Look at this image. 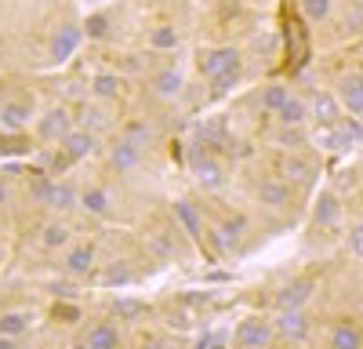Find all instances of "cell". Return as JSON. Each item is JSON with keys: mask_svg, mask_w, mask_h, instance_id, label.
<instances>
[{"mask_svg": "<svg viewBox=\"0 0 363 349\" xmlns=\"http://www.w3.org/2000/svg\"><path fill=\"white\" fill-rule=\"evenodd\" d=\"M269 338H272V324H269V320H262V316L240 320L236 331H233V342L240 349H262V345H269Z\"/></svg>", "mask_w": 363, "mask_h": 349, "instance_id": "obj_1", "label": "cell"}, {"mask_svg": "<svg viewBox=\"0 0 363 349\" xmlns=\"http://www.w3.org/2000/svg\"><path fill=\"white\" fill-rule=\"evenodd\" d=\"M236 58H240V51H233V48H211V51L200 58V73L211 80L215 73H222L225 66H233Z\"/></svg>", "mask_w": 363, "mask_h": 349, "instance_id": "obj_2", "label": "cell"}, {"mask_svg": "<svg viewBox=\"0 0 363 349\" xmlns=\"http://www.w3.org/2000/svg\"><path fill=\"white\" fill-rule=\"evenodd\" d=\"M338 99L349 109V116H363V80L359 77H345L338 87Z\"/></svg>", "mask_w": 363, "mask_h": 349, "instance_id": "obj_3", "label": "cell"}, {"mask_svg": "<svg viewBox=\"0 0 363 349\" xmlns=\"http://www.w3.org/2000/svg\"><path fill=\"white\" fill-rule=\"evenodd\" d=\"M313 113H316L320 128H335V124L342 121V106H338V99H335V95H327V92H320V95H316Z\"/></svg>", "mask_w": 363, "mask_h": 349, "instance_id": "obj_4", "label": "cell"}, {"mask_svg": "<svg viewBox=\"0 0 363 349\" xmlns=\"http://www.w3.org/2000/svg\"><path fill=\"white\" fill-rule=\"evenodd\" d=\"M29 328H33V313H26V309H11V313H0V335H26Z\"/></svg>", "mask_w": 363, "mask_h": 349, "instance_id": "obj_5", "label": "cell"}, {"mask_svg": "<svg viewBox=\"0 0 363 349\" xmlns=\"http://www.w3.org/2000/svg\"><path fill=\"white\" fill-rule=\"evenodd\" d=\"M330 349H363V335L352 320H342V324L330 331Z\"/></svg>", "mask_w": 363, "mask_h": 349, "instance_id": "obj_6", "label": "cell"}, {"mask_svg": "<svg viewBox=\"0 0 363 349\" xmlns=\"http://www.w3.org/2000/svg\"><path fill=\"white\" fill-rule=\"evenodd\" d=\"M309 295H313V280L301 277V280H294V284H287V287L280 291V309H298Z\"/></svg>", "mask_w": 363, "mask_h": 349, "instance_id": "obj_7", "label": "cell"}, {"mask_svg": "<svg viewBox=\"0 0 363 349\" xmlns=\"http://www.w3.org/2000/svg\"><path fill=\"white\" fill-rule=\"evenodd\" d=\"M66 135H69V116H66V109H51L44 121H40V138L55 142V138H66Z\"/></svg>", "mask_w": 363, "mask_h": 349, "instance_id": "obj_8", "label": "cell"}, {"mask_svg": "<svg viewBox=\"0 0 363 349\" xmlns=\"http://www.w3.org/2000/svg\"><path fill=\"white\" fill-rule=\"evenodd\" d=\"M87 345H91V349H116V345H120V331H116V324H109V320L95 324V328L87 331Z\"/></svg>", "mask_w": 363, "mask_h": 349, "instance_id": "obj_9", "label": "cell"}, {"mask_svg": "<svg viewBox=\"0 0 363 349\" xmlns=\"http://www.w3.org/2000/svg\"><path fill=\"white\" fill-rule=\"evenodd\" d=\"M306 116H309V109H306V102H301V99H287L280 109H277V121L284 124V128H301V124H306Z\"/></svg>", "mask_w": 363, "mask_h": 349, "instance_id": "obj_10", "label": "cell"}, {"mask_svg": "<svg viewBox=\"0 0 363 349\" xmlns=\"http://www.w3.org/2000/svg\"><path fill=\"white\" fill-rule=\"evenodd\" d=\"M277 328H280L287 338H306V335H309V324H306V316H301L298 309H280Z\"/></svg>", "mask_w": 363, "mask_h": 349, "instance_id": "obj_11", "label": "cell"}, {"mask_svg": "<svg viewBox=\"0 0 363 349\" xmlns=\"http://www.w3.org/2000/svg\"><path fill=\"white\" fill-rule=\"evenodd\" d=\"M77 44H80V29L66 26L62 33L55 37V44H51V58H55V62H66V58L77 51Z\"/></svg>", "mask_w": 363, "mask_h": 349, "instance_id": "obj_12", "label": "cell"}, {"mask_svg": "<svg viewBox=\"0 0 363 349\" xmlns=\"http://www.w3.org/2000/svg\"><path fill=\"white\" fill-rule=\"evenodd\" d=\"M62 150H66L73 160H80V157H87L91 150H95V135H91V131H69V135L62 138Z\"/></svg>", "mask_w": 363, "mask_h": 349, "instance_id": "obj_13", "label": "cell"}, {"mask_svg": "<svg viewBox=\"0 0 363 349\" xmlns=\"http://www.w3.org/2000/svg\"><path fill=\"white\" fill-rule=\"evenodd\" d=\"M91 266H95V248H91V244H80V248H73V251L66 255V270H69L73 277H84Z\"/></svg>", "mask_w": 363, "mask_h": 349, "instance_id": "obj_14", "label": "cell"}, {"mask_svg": "<svg viewBox=\"0 0 363 349\" xmlns=\"http://www.w3.org/2000/svg\"><path fill=\"white\" fill-rule=\"evenodd\" d=\"M258 200L265 204V208H284V204L291 200V189L284 182H262L258 186Z\"/></svg>", "mask_w": 363, "mask_h": 349, "instance_id": "obj_15", "label": "cell"}, {"mask_svg": "<svg viewBox=\"0 0 363 349\" xmlns=\"http://www.w3.org/2000/svg\"><path fill=\"white\" fill-rule=\"evenodd\" d=\"M240 66H244V62H240V58H236V62L233 66H225L222 73H215V77H211V95H225L229 92V87H236V80H240Z\"/></svg>", "mask_w": 363, "mask_h": 349, "instance_id": "obj_16", "label": "cell"}, {"mask_svg": "<svg viewBox=\"0 0 363 349\" xmlns=\"http://www.w3.org/2000/svg\"><path fill=\"white\" fill-rule=\"evenodd\" d=\"M69 240H73V233H69L66 222H51V226H44V233H40V244H44V248H69Z\"/></svg>", "mask_w": 363, "mask_h": 349, "instance_id": "obj_17", "label": "cell"}, {"mask_svg": "<svg viewBox=\"0 0 363 349\" xmlns=\"http://www.w3.org/2000/svg\"><path fill=\"white\" fill-rule=\"evenodd\" d=\"M338 215H342L338 196H335V193H320V200H316V222H320V226H335Z\"/></svg>", "mask_w": 363, "mask_h": 349, "instance_id": "obj_18", "label": "cell"}, {"mask_svg": "<svg viewBox=\"0 0 363 349\" xmlns=\"http://www.w3.org/2000/svg\"><path fill=\"white\" fill-rule=\"evenodd\" d=\"M0 124H4L8 131H22L29 124V106H0Z\"/></svg>", "mask_w": 363, "mask_h": 349, "instance_id": "obj_19", "label": "cell"}, {"mask_svg": "<svg viewBox=\"0 0 363 349\" xmlns=\"http://www.w3.org/2000/svg\"><path fill=\"white\" fill-rule=\"evenodd\" d=\"M135 164H138V145H135L131 138H124V142L113 150V167H116V171H131Z\"/></svg>", "mask_w": 363, "mask_h": 349, "instance_id": "obj_20", "label": "cell"}, {"mask_svg": "<svg viewBox=\"0 0 363 349\" xmlns=\"http://www.w3.org/2000/svg\"><path fill=\"white\" fill-rule=\"evenodd\" d=\"M80 204H84V211H91V215H109V193L106 189H87L84 196H80Z\"/></svg>", "mask_w": 363, "mask_h": 349, "instance_id": "obj_21", "label": "cell"}, {"mask_svg": "<svg viewBox=\"0 0 363 349\" xmlns=\"http://www.w3.org/2000/svg\"><path fill=\"white\" fill-rule=\"evenodd\" d=\"M149 48H157V51L178 48V29H174V26H157L153 33H149Z\"/></svg>", "mask_w": 363, "mask_h": 349, "instance_id": "obj_22", "label": "cell"}, {"mask_svg": "<svg viewBox=\"0 0 363 349\" xmlns=\"http://www.w3.org/2000/svg\"><path fill=\"white\" fill-rule=\"evenodd\" d=\"M174 215L182 218V226H186V229H189V237H196V240L203 237V226H200V218H196V211L189 208V204H186V200H178V204H174Z\"/></svg>", "mask_w": 363, "mask_h": 349, "instance_id": "obj_23", "label": "cell"}, {"mask_svg": "<svg viewBox=\"0 0 363 349\" xmlns=\"http://www.w3.org/2000/svg\"><path fill=\"white\" fill-rule=\"evenodd\" d=\"M291 99V92L287 87H280V84H272V87H265V92L258 95V102H262V109H269V113H277L284 102Z\"/></svg>", "mask_w": 363, "mask_h": 349, "instance_id": "obj_24", "label": "cell"}, {"mask_svg": "<svg viewBox=\"0 0 363 349\" xmlns=\"http://www.w3.org/2000/svg\"><path fill=\"white\" fill-rule=\"evenodd\" d=\"M153 87L160 95H178V87H182V73L178 70H164V73H157V80H153Z\"/></svg>", "mask_w": 363, "mask_h": 349, "instance_id": "obj_25", "label": "cell"}, {"mask_svg": "<svg viewBox=\"0 0 363 349\" xmlns=\"http://www.w3.org/2000/svg\"><path fill=\"white\" fill-rule=\"evenodd\" d=\"M301 15L309 22H323L330 15V0H301Z\"/></svg>", "mask_w": 363, "mask_h": 349, "instance_id": "obj_26", "label": "cell"}, {"mask_svg": "<svg viewBox=\"0 0 363 349\" xmlns=\"http://www.w3.org/2000/svg\"><path fill=\"white\" fill-rule=\"evenodd\" d=\"M196 179H200L207 189H215V186H222V171H218V164L203 160V164H196Z\"/></svg>", "mask_w": 363, "mask_h": 349, "instance_id": "obj_27", "label": "cell"}, {"mask_svg": "<svg viewBox=\"0 0 363 349\" xmlns=\"http://www.w3.org/2000/svg\"><path fill=\"white\" fill-rule=\"evenodd\" d=\"M142 313H145V306L135 302V299H120V302H116V316H124V320H135V316H142Z\"/></svg>", "mask_w": 363, "mask_h": 349, "instance_id": "obj_28", "label": "cell"}, {"mask_svg": "<svg viewBox=\"0 0 363 349\" xmlns=\"http://www.w3.org/2000/svg\"><path fill=\"white\" fill-rule=\"evenodd\" d=\"M116 87H120V80H113V77H106V73L95 77V95H99V99H113Z\"/></svg>", "mask_w": 363, "mask_h": 349, "instance_id": "obj_29", "label": "cell"}, {"mask_svg": "<svg viewBox=\"0 0 363 349\" xmlns=\"http://www.w3.org/2000/svg\"><path fill=\"white\" fill-rule=\"evenodd\" d=\"M106 15H91L87 22H84V29H87V37H106Z\"/></svg>", "mask_w": 363, "mask_h": 349, "instance_id": "obj_30", "label": "cell"}, {"mask_svg": "<svg viewBox=\"0 0 363 349\" xmlns=\"http://www.w3.org/2000/svg\"><path fill=\"white\" fill-rule=\"evenodd\" d=\"M349 251H352L356 258H363V226H352V229H349Z\"/></svg>", "mask_w": 363, "mask_h": 349, "instance_id": "obj_31", "label": "cell"}, {"mask_svg": "<svg viewBox=\"0 0 363 349\" xmlns=\"http://www.w3.org/2000/svg\"><path fill=\"white\" fill-rule=\"evenodd\" d=\"M287 174H294V179H309V174H313V167H309L306 160H298V157H294V160L287 164Z\"/></svg>", "mask_w": 363, "mask_h": 349, "instance_id": "obj_32", "label": "cell"}, {"mask_svg": "<svg viewBox=\"0 0 363 349\" xmlns=\"http://www.w3.org/2000/svg\"><path fill=\"white\" fill-rule=\"evenodd\" d=\"M128 138H131V142L138 145V142H145V138H149V128L135 121V124H128Z\"/></svg>", "mask_w": 363, "mask_h": 349, "instance_id": "obj_33", "label": "cell"}, {"mask_svg": "<svg viewBox=\"0 0 363 349\" xmlns=\"http://www.w3.org/2000/svg\"><path fill=\"white\" fill-rule=\"evenodd\" d=\"M0 349H18V338H11V335H0Z\"/></svg>", "mask_w": 363, "mask_h": 349, "instance_id": "obj_34", "label": "cell"}, {"mask_svg": "<svg viewBox=\"0 0 363 349\" xmlns=\"http://www.w3.org/2000/svg\"><path fill=\"white\" fill-rule=\"evenodd\" d=\"M145 349H167V345H164V342H149Z\"/></svg>", "mask_w": 363, "mask_h": 349, "instance_id": "obj_35", "label": "cell"}, {"mask_svg": "<svg viewBox=\"0 0 363 349\" xmlns=\"http://www.w3.org/2000/svg\"><path fill=\"white\" fill-rule=\"evenodd\" d=\"M73 349H91V345H87V338H84V342H77V345H73Z\"/></svg>", "mask_w": 363, "mask_h": 349, "instance_id": "obj_36", "label": "cell"}, {"mask_svg": "<svg viewBox=\"0 0 363 349\" xmlns=\"http://www.w3.org/2000/svg\"><path fill=\"white\" fill-rule=\"evenodd\" d=\"M4 196H8V189H4V186H0V204H4Z\"/></svg>", "mask_w": 363, "mask_h": 349, "instance_id": "obj_37", "label": "cell"}, {"mask_svg": "<svg viewBox=\"0 0 363 349\" xmlns=\"http://www.w3.org/2000/svg\"><path fill=\"white\" fill-rule=\"evenodd\" d=\"M359 280H363V273H359Z\"/></svg>", "mask_w": 363, "mask_h": 349, "instance_id": "obj_38", "label": "cell"}]
</instances>
